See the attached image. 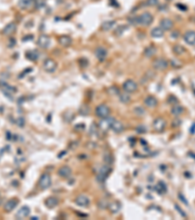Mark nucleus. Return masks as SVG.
<instances>
[{
    "instance_id": "f257e3e1",
    "label": "nucleus",
    "mask_w": 195,
    "mask_h": 220,
    "mask_svg": "<svg viewBox=\"0 0 195 220\" xmlns=\"http://www.w3.org/2000/svg\"><path fill=\"white\" fill-rule=\"evenodd\" d=\"M152 22H153V16L152 14L149 12H144L137 17V23L139 26L147 27L150 24H152Z\"/></svg>"
},
{
    "instance_id": "f03ea898",
    "label": "nucleus",
    "mask_w": 195,
    "mask_h": 220,
    "mask_svg": "<svg viewBox=\"0 0 195 220\" xmlns=\"http://www.w3.org/2000/svg\"><path fill=\"white\" fill-rule=\"evenodd\" d=\"M51 184H52V180H51V176H50V174L44 173L39 179L38 186L41 190H46L51 186Z\"/></svg>"
},
{
    "instance_id": "7ed1b4c3",
    "label": "nucleus",
    "mask_w": 195,
    "mask_h": 220,
    "mask_svg": "<svg viewBox=\"0 0 195 220\" xmlns=\"http://www.w3.org/2000/svg\"><path fill=\"white\" fill-rule=\"evenodd\" d=\"M57 68H58V65H57L56 61L51 58L46 59L43 63V69H44V71L47 73H55Z\"/></svg>"
},
{
    "instance_id": "20e7f679",
    "label": "nucleus",
    "mask_w": 195,
    "mask_h": 220,
    "mask_svg": "<svg viewBox=\"0 0 195 220\" xmlns=\"http://www.w3.org/2000/svg\"><path fill=\"white\" fill-rule=\"evenodd\" d=\"M169 66V63L166 59L164 58H157L153 62V68L156 71H165Z\"/></svg>"
},
{
    "instance_id": "39448f33",
    "label": "nucleus",
    "mask_w": 195,
    "mask_h": 220,
    "mask_svg": "<svg viewBox=\"0 0 195 220\" xmlns=\"http://www.w3.org/2000/svg\"><path fill=\"white\" fill-rule=\"evenodd\" d=\"M110 114V109H109L107 105H99L96 108V114L101 118H106L109 116Z\"/></svg>"
},
{
    "instance_id": "423d86ee",
    "label": "nucleus",
    "mask_w": 195,
    "mask_h": 220,
    "mask_svg": "<svg viewBox=\"0 0 195 220\" xmlns=\"http://www.w3.org/2000/svg\"><path fill=\"white\" fill-rule=\"evenodd\" d=\"M123 89L127 93H134L135 91L138 90V84L136 81H134L133 79H128L123 83Z\"/></svg>"
},
{
    "instance_id": "0eeeda50",
    "label": "nucleus",
    "mask_w": 195,
    "mask_h": 220,
    "mask_svg": "<svg viewBox=\"0 0 195 220\" xmlns=\"http://www.w3.org/2000/svg\"><path fill=\"white\" fill-rule=\"evenodd\" d=\"M166 125L167 123L165 121V119L162 117H157L154 119L153 121V128L154 130L157 132H163L165 130V128H166Z\"/></svg>"
},
{
    "instance_id": "6e6552de",
    "label": "nucleus",
    "mask_w": 195,
    "mask_h": 220,
    "mask_svg": "<svg viewBox=\"0 0 195 220\" xmlns=\"http://www.w3.org/2000/svg\"><path fill=\"white\" fill-rule=\"evenodd\" d=\"M75 203L80 207H88L90 206V199L85 195H79L75 199Z\"/></svg>"
},
{
    "instance_id": "1a4fd4ad",
    "label": "nucleus",
    "mask_w": 195,
    "mask_h": 220,
    "mask_svg": "<svg viewBox=\"0 0 195 220\" xmlns=\"http://www.w3.org/2000/svg\"><path fill=\"white\" fill-rule=\"evenodd\" d=\"M37 43L39 47H41L43 49H47L50 46V44H51V39H50V37L47 34H42V35L39 36Z\"/></svg>"
},
{
    "instance_id": "9d476101",
    "label": "nucleus",
    "mask_w": 195,
    "mask_h": 220,
    "mask_svg": "<svg viewBox=\"0 0 195 220\" xmlns=\"http://www.w3.org/2000/svg\"><path fill=\"white\" fill-rule=\"evenodd\" d=\"M58 174H59V176H61L62 178H66L67 179V178H69L71 176L72 170H71V168L69 167L68 166H63L59 168Z\"/></svg>"
},
{
    "instance_id": "9b49d317",
    "label": "nucleus",
    "mask_w": 195,
    "mask_h": 220,
    "mask_svg": "<svg viewBox=\"0 0 195 220\" xmlns=\"http://www.w3.org/2000/svg\"><path fill=\"white\" fill-rule=\"evenodd\" d=\"M174 27V22L169 18H164L160 21V28L163 31H171Z\"/></svg>"
},
{
    "instance_id": "f8f14e48",
    "label": "nucleus",
    "mask_w": 195,
    "mask_h": 220,
    "mask_svg": "<svg viewBox=\"0 0 195 220\" xmlns=\"http://www.w3.org/2000/svg\"><path fill=\"white\" fill-rule=\"evenodd\" d=\"M95 56L99 61H103L107 57V50L103 47H98L95 50Z\"/></svg>"
},
{
    "instance_id": "ddd939ff",
    "label": "nucleus",
    "mask_w": 195,
    "mask_h": 220,
    "mask_svg": "<svg viewBox=\"0 0 195 220\" xmlns=\"http://www.w3.org/2000/svg\"><path fill=\"white\" fill-rule=\"evenodd\" d=\"M29 213H31V208L27 206H23L21 208L19 209L18 212L16 213V218L18 219H23V218H27Z\"/></svg>"
},
{
    "instance_id": "4468645a",
    "label": "nucleus",
    "mask_w": 195,
    "mask_h": 220,
    "mask_svg": "<svg viewBox=\"0 0 195 220\" xmlns=\"http://www.w3.org/2000/svg\"><path fill=\"white\" fill-rule=\"evenodd\" d=\"M109 172H110V168H109V167L107 166H107H104L103 168H101V170L99 171L97 179L99 180V182L104 181V180H106V178L107 177V175L109 174Z\"/></svg>"
},
{
    "instance_id": "2eb2a0df",
    "label": "nucleus",
    "mask_w": 195,
    "mask_h": 220,
    "mask_svg": "<svg viewBox=\"0 0 195 220\" xmlns=\"http://www.w3.org/2000/svg\"><path fill=\"white\" fill-rule=\"evenodd\" d=\"M183 39L189 45H195V32L188 31L183 34Z\"/></svg>"
},
{
    "instance_id": "dca6fc26",
    "label": "nucleus",
    "mask_w": 195,
    "mask_h": 220,
    "mask_svg": "<svg viewBox=\"0 0 195 220\" xmlns=\"http://www.w3.org/2000/svg\"><path fill=\"white\" fill-rule=\"evenodd\" d=\"M16 28H17V24H15V23H9L3 28V34H4V35H11L12 33H14L15 32H16Z\"/></svg>"
},
{
    "instance_id": "f3484780",
    "label": "nucleus",
    "mask_w": 195,
    "mask_h": 220,
    "mask_svg": "<svg viewBox=\"0 0 195 220\" xmlns=\"http://www.w3.org/2000/svg\"><path fill=\"white\" fill-rule=\"evenodd\" d=\"M0 87H1L3 89V92L4 93H6L7 94H14V93H16L17 92V88L16 87H14V86H11L10 84L6 83V82H1L0 83Z\"/></svg>"
},
{
    "instance_id": "a211bd4d",
    "label": "nucleus",
    "mask_w": 195,
    "mask_h": 220,
    "mask_svg": "<svg viewBox=\"0 0 195 220\" xmlns=\"http://www.w3.org/2000/svg\"><path fill=\"white\" fill-rule=\"evenodd\" d=\"M18 203H19L18 199H9V201H7L6 203H5V204H4L5 211H7V212L12 211L13 209L17 207Z\"/></svg>"
},
{
    "instance_id": "6ab92c4d",
    "label": "nucleus",
    "mask_w": 195,
    "mask_h": 220,
    "mask_svg": "<svg viewBox=\"0 0 195 220\" xmlns=\"http://www.w3.org/2000/svg\"><path fill=\"white\" fill-rule=\"evenodd\" d=\"M110 128L115 133H121V132L124 131V124L121 121H115V119H114V121H112V123H111Z\"/></svg>"
},
{
    "instance_id": "aec40b11",
    "label": "nucleus",
    "mask_w": 195,
    "mask_h": 220,
    "mask_svg": "<svg viewBox=\"0 0 195 220\" xmlns=\"http://www.w3.org/2000/svg\"><path fill=\"white\" fill-rule=\"evenodd\" d=\"M144 105L148 108H155L158 105V101L157 99L154 96H147L143 101Z\"/></svg>"
},
{
    "instance_id": "412c9836",
    "label": "nucleus",
    "mask_w": 195,
    "mask_h": 220,
    "mask_svg": "<svg viewBox=\"0 0 195 220\" xmlns=\"http://www.w3.org/2000/svg\"><path fill=\"white\" fill-rule=\"evenodd\" d=\"M59 204V199L56 197H49L45 199V206L48 208H54Z\"/></svg>"
},
{
    "instance_id": "4be33fe9",
    "label": "nucleus",
    "mask_w": 195,
    "mask_h": 220,
    "mask_svg": "<svg viewBox=\"0 0 195 220\" xmlns=\"http://www.w3.org/2000/svg\"><path fill=\"white\" fill-rule=\"evenodd\" d=\"M108 209L109 211H110L111 214H116L120 211V209H121V203L119 202H112L111 203H109L108 206Z\"/></svg>"
},
{
    "instance_id": "5701e85b",
    "label": "nucleus",
    "mask_w": 195,
    "mask_h": 220,
    "mask_svg": "<svg viewBox=\"0 0 195 220\" xmlns=\"http://www.w3.org/2000/svg\"><path fill=\"white\" fill-rule=\"evenodd\" d=\"M59 43L61 44L63 47H68L71 45L72 39H71V37H69L67 35H62L59 38Z\"/></svg>"
},
{
    "instance_id": "b1692460",
    "label": "nucleus",
    "mask_w": 195,
    "mask_h": 220,
    "mask_svg": "<svg viewBox=\"0 0 195 220\" xmlns=\"http://www.w3.org/2000/svg\"><path fill=\"white\" fill-rule=\"evenodd\" d=\"M150 34H151V36L154 37V38H160V37H163L164 31L160 27H156V28H153L151 29Z\"/></svg>"
},
{
    "instance_id": "393cba45",
    "label": "nucleus",
    "mask_w": 195,
    "mask_h": 220,
    "mask_svg": "<svg viewBox=\"0 0 195 220\" xmlns=\"http://www.w3.org/2000/svg\"><path fill=\"white\" fill-rule=\"evenodd\" d=\"M143 54L146 58H151L156 54V48L154 46H148V47H146V49H144Z\"/></svg>"
},
{
    "instance_id": "a878e982",
    "label": "nucleus",
    "mask_w": 195,
    "mask_h": 220,
    "mask_svg": "<svg viewBox=\"0 0 195 220\" xmlns=\"http://www.w3.org/2000/svg\"><path fill=\"white\" fill-rule=\"evenodd\" d=\"M114 24H115V21H111V20L106 21L102 24V29L103 31H109V29H111L113 28Z\"/></svg>"
},
{
    "instance_id": "bb28decb",
    "label": "nucleus",
    "mask_w": 195,
    "mask_h": 220,
    "mask_svg": "<svg viewBox=\"0 0 195 220\" xmlns=\"http://www.w3.org/2000/svg\"><path fill=\"white\" fill-rule=\"evenodd\" d=\"M119 99L120 102H122L123 104H128L131 101V96L129 95V93H121L119 95Z\"/></svg>"
},
{
    "instance_id": "cd10ccee",
    "label": "nucleus",
    "mask_w": 195,
    "mask_h": 220,
    "mask_svg": "<svg viewBox=\"0 0 195 220\" xmlns=\"http://www.w3.org/2000/svg\"><path fill=\"white\" fill-rule=\"evenodd\" d=\"M32 2H33V0H19L18 4L22 9H27L28 7H31Z\"/></svg>"
},
{
    "instance_id": "c85d7f7f",
    "label": "nucleus",
    "mask_w": 195,
    "mask_h": 220,
    "mask_svg": "<svg viewBox=\"0 0 195 220\" xmlns=\"http://www.w3.org/2000/svg\"><path fill=\"white\" fill-rule=\"evenodd\" d=\"M171 113L174 114L175 117H179V114H182L183 113V108L181 107V106H178V105H176V106H174L172 108V111Z\"/></svg>"
},
{
    "instance_id": "c756f323",
    "label": "nucleus",
    "mask_w": 195,
    "mask_h": 220,
    "mask_svg": "<svg viewBox=\"0 0 195 220\" xmlns=\"http://www.w3.org/2000/svg\"><path fill=\"white\" fill-rule=\"evenodd\" d=\"M173 51L177 55H182L184 52H186V49H184L182 46H181V45H175L173 48Z\"/></svg>"
},
{
    "instance_id": "7c9ffc66",
    "label": "nucleus",
    "mask_w": 195,
    "mask_h": 220,
    "mask_svg": "<svg viewBox=\"0 0 195 220\" xmlns=\"http://www.w3.org/2000/svg\"><path fill=\"white\" fill-rule=\"evenodd\" d=\"M98 206H99V207H101L102 209H106V208H108L109 203H108V202L107 201V199H99V201Z\"/></svg>"
},
{
    "instance_id": "2f4dec72",
    "label": "nucleus",
    "mask_w": 195,
    "mask_h": 220,
    "mask_svg": "<svg viewBox=\"0 0 195 220\" xmlns=\"http://www.w3.org/2000/svg\"><path fill=\"white\" fill-rule=\"evenodd\" d=\"M79 113H80V114H82V116H87V114L90 113L89 107L86 106V105H83V106H82L81 108H80Z\"/></svg>"
},
{
    "instance_id": "473e14b6",
    "label": "nucleus",
    "mask_w": 195,
    "mask_h": 220,
    "mask_svg": "<svg viewBox=\"0 0 195 220\" xmlns=\"http://www.w3.org/2000/svg\"><path fill=\"white\" fill-rule=\"evenodd\" d=\"M24 118L23 117H18L17 118V121H16V123H17V125L19 126V127H21V128H23V126H24Z\"/></svg>"
},
{
    "instance_id": "72a5a7b5",
    "label": "nucleus",
    "mask_w": 195,
    "mask_h": 220,
    "mask_svg": "<svg viewBox=\"0 0 195 220\" xmlns=\"http://www.w3.org/2000/svg\"><path fill=\"white\" fill-rule=\"evenodd\" d=\"M108 93L110 94V95H118V94H120L118 88H116L115 86L109 87V88H108Z\"/></svg>"
},
{
    "instance_id": "f704fd0d",
    "label": "nucleus",
    "mask_w": 195,
    "mask_h": 220,
    "mask_svg": "<svg viewBox=\"0 0 195 220\" xmlns=\"http://www.w3.org/2000/svg\"><path fill=\"white\" fill-rule=\"evenodd\" d=\"M134 112L136 114H138V116H142V114H146V111L142 108V107H138V108H135L134 109Z\"/></svg>"
},
{
    "instance_id": "c9c22d12",
    "label": "nucleus",
    "mask_w": 195,
    "mask_h": 220,
    "mask_svg": "<svg viewBox=\"0 0 195 220\" xmlns=\"http://www.w3.org/2000/svg\"><path fill=\"white\" fill-rule=\"evenodd\" d=\"M146 5L147 6H150V7H154V6H156V5H158L159 3V0H146Z\"/></svg>"
},
{
    "instance_id": "e433bc0d",
    "label": "nucleus",
    "mask_w": 195,
    "mask_h": 220,
    "mask_svg": "<svg viewBox=\"0 0 195 220\" xmlns=\"http://www.w3.org/2000/svg\"><path fill=\"white\" fill-rule=\"evenodd\" d=\"M103 161H104V162H106V163L107 164V166H108V164H110V163H111V161H112L110 154H108V153H107V155H104Z\"/></svg>"
},
{
    "instance_id": "4c0bfd02",
    "label": "nucleus",
    "mask_w": 195,
    "mask_h": 220,
    "mask_svg": "<svg viewBox=\"0 0 195 220\" xmlns=\"http://www.w3.org/2000/svg\"><path fill=\"white\" fill-rule=\"evenodd\" d=\"M168 102L169 104H174V105H176L178 103V99L173 96V95H170V96L168 97Z\"/></svg>"
},
{
    "instance_id": "58836bf2",
    "label": "nucleus",
    "mask_w": 195,
    "mask_h": 220,
    "mask_svg": "<svg viewBox=\"0 0 195 220\" xmlns=\"http://www.w3.org/2000/svg\"><path fill=\"white\" fill-rule=\"evenodd\" d=\"M74 129H75L76 131H82L85 129V124L84 123H79V124H76L75 127H74Z\"/></svg>"
},
{
    "instance_id": "ea45409f",
    "label": "nucleus",
    "mask_w": 195,
    "mask_h": 220,
    "mask_svg": "<svg viewBox=\"0 0 195 220\" xmlns=\"http://www.w3.org/2000/svg\"><path fill=\"white\" fill-rule=\"evenodd\" d=\"M136 130L139 132V133H141V134H143V133H144L146 131V128L144 127L143 125H139L137 128H136Z\"/></svg>"
},
{
    "instance_id": "a19ab883",
    "label": "nucleus",
    "mask_w": 195,
    "mask_h": 220,
    "mask_svg": "<svg viewBox=\"0 0 195 220\" xmlns=\"http://www.w3.org/2000/svg\"><path fill=\"white\" fill-rule=\"evenodd\" d=\"M171 64H172V66H173L174 68H179V67H182V64L179 63V61H176V60H172Z\"/></svg>"
},
{
    "instance_id": "79ce46f5",
    "label": "nucleus",
    "mask_w": 195,
    "mask_h": 220,
    "mask_svg": "<svg viewBox=\"0 0 195 220\" xmlns=\"http://www.w3.org/2000/svg\"><path fill=\"white\" fill-rule=\"evenodd\" d=\"M175 208H176V209H178V211H179V212L181 213V215H182V216H183V217H186V213H184V212H183V211H182V208L179 207L178 206V204H175Z\"/></svg>"
},
{
    "instance_id": "37998d69",
    "label": "nucleus",
    "mask_w": 195,
    "mask_h": 220,
    "mask_svg": "<svg viewBox=\"0 0 195 220\" xmlns=\"http://www.w3.org/2000/svg\"><path fill=\"white\" fill-rule=\"evenodd\" d=\"M177 7H178L179 10H182V11H186V10H187V8H186V5H182V4H181V3H178V4H177Z\"/></svg>"
},
{
    "instance_id": "c03bdc74",
    "label": "nucleus",
    "mask_w": 195,
    "mask_h": 220,
    "mask_svg": "<svg viewBox=\"0 0 195 220\" xmlns=\"http://www.w3.org/2000/svg\"><path fill=\"white\" fill-rule=\"evenodd\" d=\"M91 134H94V133H97L98 132V128H97V126L95 125V124H93V125L91 126Z\"/></svg>"
},
{
    "instance_id": "a18cd8bd",
    "label": "nucleus",
    "mask_w": 195,
    "mask_h": 220,
    "mask_svg": "<svg viewBox=\"0 0 195 220\" xmlns=\"http://www.w3.org/2000/svg\"><path fill=\"white\" fill-rule=\"evenodd\" d=\"M179 199H181L182 202H184V204H186V206H188V202L186 199V198L182 197V194H179Z\"/></svg>"
},
{
    "instance_id": "49530a36",
    "label": "nucleus",
    "mask_w": 195,
    "mask_h": 220,
    "mask_svg": "<svg viewBox=\"0 0 195 220\" xmlns=\"http://www.w3.org/2000/svg\"><path fill=\"white\" fill-rule=\"evenodd\" d=\"M175 124H181V121H179V119L177 118V122H176V121L173 122V127L175 126Z\"/></svg>"
},
{
    "instance_id": "de8ad7c7",
    "label": "nucleus",
    "mask_w": 195,
    "mask_h": 220,
    "mask_svg": "<svg viewBox=\"0 0 195 220\" xmlns=\"http://www.w3.org/2000/svg\"><path fill=\"white\" fill-rule=\"evenodd\" d=\"M172 36H174V37H176V38H178V37H179V32H177L176 33H175V32H174V33L172 34Z\"/></svg>"
},
{
    "instance_id": "09e8293b",
    "label": "nucleus",
    "mask_w": 195,
    "mask_h": 220,
    "mask_svg": "<svg viewBox=\"0 0 195 220\" xmlns=\"http://www.w3.org/2000/svg\"><path fill=\"white\" fill-rule=\"evenodd\" d=\"M194 131H195V124H193V126H192V128L190 129V132L193 134L194 133Z\"/></svg>"
},
{
    "instance_id": "8fccbe9b",
    "label": "nucleus",
    "mask_w": 195,
    "mask_h": 220,
    "mask_svg": "<svg viewBox=\"0 0 195 220\" xmlns=\"http://www.w3.org/2000/svg\"><path fill=\"white\" fill-rule=\"evenodd\" d=\"M31 219H32V220H34V219H39V217H37V216H32Z\"/></svg>"
}]
</instances>
